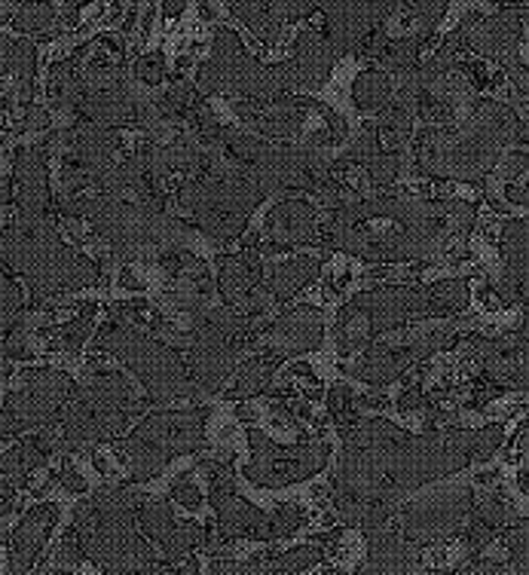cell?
I'll list each match as a JSON object with an SVG mask.
<instances>
[{
	"label": "cell",
	"mask_w": 529,
	"mask_h": 575,
	"mask_svg": "<svg viewBox=\"0 0 529 575\" xmlns=\"http://www.w3.org/2000/svg\"><path fill=\"white\" fill-rule=\"evenodd\" d=\"M312 273H315V264L312 261H297V264H285L279 266V273H276V279H273V288H276V295H291L297 291L303 281L312 279Z\"/></svg>",
	"instance_id": "9"
},
{
	"label": "cell",
	"mask_w": 529,
	"mask_h": 575,
	"mask_svg": "<svg viewBox=\"0 0 529 575\" xmlns=\"http://www.w3.org/2000/svg\"><path fill=\"white\" fill-rule=\"evenodd\" d=\"M322 561V551L315 545H303V548H295V551H288V554H281V557H276V561H269V557H264V563L269 566V570H276V573L281 575H297L303 573V570H309V566H315V563Z\"/></svg>",
	"instance_id": "8"
},
{
	"label": "cell",
	"mask_w": 529,
	"mask_h": 575,
	"mask_svg": "<svg viewBox=\"0 0 529 575\" xmlns=\"http://www.w3.org/2000/svg\"><path fill=\"white\" fill-rule=\"evenodd\" d=\"M327 575H340V573H327Z\"/></svg>",
	"instance_id": "17"
},
{
	"label": "cell",
	"mask_w": 529,
	"mask_h": 575,
	"mask_svg": "<svg viewBox=\"0 0 529 575\" xmlns=\"http://www.w3.org/2000/svg\"><path fill=\"white\" fill-rule=\"evenodd\" d=\"M297 71H307L309 83H315V80H322L327 74V68H331V61H334V44L331 41H324L322 34H315V31H309L300 37V46H297Z\"/></svg>",
	"instance_id": "5"
},
{
	"label": "cell",
	"mask_w": 529,
	"mask_h": 575,
	"mask_svg": "<svg viewBox=\"0 0 529 575\" xmlns=\"http://www.w3.org/2000/svg\"><path fill=\"white\" fill-rule=\"evenodd\" d=\"M368 157H377V129L373 126H365L358 145L353 148V160H368Z\"/></svg>",
	"instance_id": "16"
},
{
	"label": "cell",
	"mask_w": 529,
	"mask_h": 575,
	"mask_svg": "<svg viewBox=\"0 0 529 575\" xmlns=\"http://www.w3.org/2000/svg\"><path fill=\"white\" fill-rule=\"evenodd\" d=\"M322 337V325L303 312V315H288L281 319L276 331H273V346L276 353L288 355V353H300V349H309L315 346V340Z\"/></svg>",
	"instance_id": "3"
},
{
	"label": "cell",
	"mask_w": 529,
	"mask_h": 575,
	"mask_svg": "<svg viewBox=\"0 0 529 575\" xmlns=\"http://www.w3.org/2000/svg\"><path fill=\"white\" fill-rule=\"evenodd\" d=\"M266 230L279 239L281 245H288V242H295V239H309L312 237V230H315L312 208L300 206V203H285V206L273 211V221H269Z\"/></svg>",
	"instance_id": "4"
},
{
	"label": "cell",
	"mask_w": 529,
	"mask_h": 575,
	"mask_svg": "<svg viewBox=\"0 0 529 575\" xmlns=\"http://www.w3.org/2000/svg\"><path fill=\"white\" fill-rule=\"evenodd\" d=\"M389 95H392V89H389V80L380 71H368V74H361L355 80V102L361 107H368V111L386 104Z\"/></svg>",
	"instance_id": "7"
},
{
	"label": "cell",
	"mask_w": 529,
	"mask_h": 575,
	"mask_svg": "<svg viewBox=\"0 0 529 575\" xmlns=\"http://www.w3.org/2000/svg\"><path fill=\"white\" fill-rule=\"evenodd\" d=\"M269 373H273V365L269 361H251L245 373L239 377V386H235L233 395H251V392H261L266 383H269Z\"/></svg>",
	"instance_id": "11"
},
{
	"label": "cell",
	"mask_w": 529,
	"mask_h": 575,
	"mask_svg": "<svg viewBox=\"0 0 529 575\" xmlns=\"http://www.w3.org/2000/svg\"><path fill=\"white\" fill-rule=\"evenodd\" d=\"M53 508H37L34 515L19 527L13 539V561H10V575H28L34 561H37V554H41V548L46 542V532L53 527Z\"/></svg>",
	"instance_id": "2"
},
{
	"label": "cell",
	"mask_w": 529,
	"mask_h": 575,
	"mask_svg": "<svg viewBox=\"0 0 529 575\" xmlns=\"http://www.w3.org/2000/svg\"><path fill=\"white\" fill-rule=\"evenodd\" d=\"M411 114H407L404 107H392V111L382 117V133H386V138H389L392 145L404 141V138L411 135Z\"/></svg>",
	"instance_id": "12"
},
{
	"label": "cell",
	"mask_w": 529,
	"mask_h": 575,
	"mask_svg": "<svg viewBox=\"0 0 529 575\" xmlns=\"http://www.w3.org/2000/svg\"><path fill=\"white\" fill-rule=\"evenodd\" d=\"M413 573H416V554H413V548L382 530L370 536V557L355 575H413Z\"/></svg>",
	"instance_id": "1"
},
{
	"label": "cell",
	"mask_w": 529,
	"mask_h": 575,
	"mask_svg": "<svg viewBox=\"0 0 529 575\" xmlns=\"http://www.w3.org/2000/svg\"><path fill=\"white\" fill-rule=\"evenodd\" d=\"M496 444H499V428L481 432L478 438H471V457H486V453H493Z\"/></svg>",
	"instance_id": "15"
},
{
	"label": "cell",
	"mask_w": 529,
	"mask_h": 575,
	"mask_svg": "<svg viewBox=\"0 0 529 575\" xmlns=\"http://www.w3.org/2000/svg\"><path fill=\"white\" fill-rule=\"evenodd\" d=\"M505 254H508V266L511 273H517V281L524 285V273H527V223L520 221L508 230V245H505Z\"/></svg>",
	"instance_id": "10"
},
{
	"label": "cell",
	"mask_w": 529,
	"mask_h": 575,
	"mask_svg": "<svg viewBox=\"0 0 529 575\" xmlns=\"http://www.w3.org/2000/svg\"><path fill=\"white\" fill-rule=\"evenodd\" d=\"M407 353H392V349H373V353L361 361L365 368H358V377H365L368 383H386L392 380L398 370L407 365Z\"/></svg>",
	"instance_id": "6"
},
{
	"label": "cell",
	"mask_w": 529,
	"mask_h": 575,
	"mask_svg": "<svg viewBox=\"0 0 529 575\" xmlns=\"http://www.w3.org/2000/svg\"><path fill=\"white\" fill-rule=\"evenodd\" d=\"M398 165H401V157H398V153H386L380 160H373L370 177H373L377 184H392V177L398 175Z\"/></svg>",
	"instance_id": "13"
},
{
	"label": "cell",
	"mask_w": 529,
	"mask_h": 575,
	"mask_svg": "<svg viewBox=\"0 0 529 575\" xmlns=\"http://www.w3.org/2000/svg\"><path fill=\"white\" fill-rule=\"evenodd\" d=\"M300 520H303V517H300V511H297V508H281L279 515L269 520V524H273V539L291 536V532L300 527Z\"/></svg>",
	"instance_id": "14"
}]
</instances>
